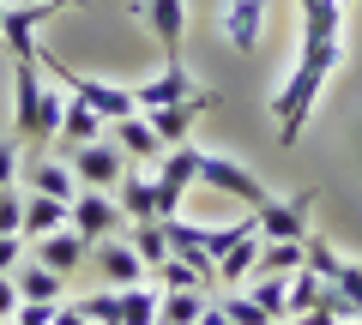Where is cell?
<instances>
[{
	"instance_id": "1",
	"label": "cell",
	"mask_w": 362,
	"mask_h": 325,
	"mask_svg": "<svg viewBox=\"0 0 362 325\" xmlns=\"http://www.w3.org/2000/svg\"><path fill=\"white\" fill-rule=\"evenodd\" d=\"M338 66H344V0H302V49H296V66H290L284 91L272 97L284 145H296L308 133V115H314L326 78Z\"/></svg>"
},
{
	"instance_id": "2",
	"label": "cell",
	"mask_w": 362,
	"mask_h": 325,
	"mask_svg": "<svg viewBox=\"0 0 362 325\" xmlns=\"http://www.w3.org/2000/svg\"><path fill=\"white\" fill-rule=\"evenodd\" d=\"M61 115H66V91H54V78L42 73V49L13 54V133L30 145H54Z\"/></svg>"
},
{
	"instance_id": "3",
	"label": "cell",
	"mask_w": 362,
	"mask_h": 325,
	"mask_svg": "<svg viewBox=\"0 0 362 325\" xmlns=\"http://www.w3.org/2000/svg\"><path fill=\"white\" fill-rule=\"evenodd\" d=\"M127 13L163 49V66H181V42H187V0H127Z\"/></svg>"
},
{
	"instance_id": "4",
	"label": "cell",
	"mask_w": 362,
	"mask_h": 325,
	"mask_svg": "<svg viewBox=\"0 0 362 325\" xmlns=\"http://www.w3.org/2000/svg\"><path fill=\"white\" fill-rule=\"evenodd\" d=\"M308 211H314V193L302 187V193H290V199H259L254 205V229H259V241H308Z\"/></svg>"
},
{
	"instance_id": "5",
	"label": "cell",
	"mask_w": 362,
	"mask_h": 325,
	"mask_svg": "<svg viewBox=\"0 0 362 325\" xmlns=\"http://www.w3.org/2000/svg\"><path fill=\"white\" fill-rule=\"evenodd\" d=\"M194 181H199V151L187 139L169 145V151L157 157V223L181 211V199H187V187H194Z\"/></svg>"
},
{
	"instance_id": "6",
	"label": "cell",
	"mask_w": 362,
	"mask_h": 325,
	"mask_svg": "<svg viewBox=\"0 0 362 325\" xmlns=\"http://www.w3.org/2000/svg\"><path fill=\"white\" fill-rule=\"evenodd\" d=\"M66 163H73L78 187H97V193H115V187H121V175L133 169L127 157H121V145H115V139H90V145H73V151H66Z\"/></svg>"
},
{
	"instance_id": "7",
	"label": "cell",
	"mask_w": 362,
	"mask_h": 325,
	"mask_svg": "<svg viewBox=\"0 0 362 325\" xmlns=\"http://www.w3.org/2000/svg\"><path fill=\"white\" fill-rule=\"evenodd\" d=\"M121 223H127V217H121L115 193H97V187H78V193H73V229L85 235V241H109Z\"/></svg>"
},
{
	"instance_id": "8",
	"label": "cell",
	"mask_w": 362,
	"mask_h": 325,
	"mask_svg": "<svg viewBox=\"0 0 362 325\" xmlns=\"http://www.w3.org/2000/svg\"><path fill=\"white\" fill-rule=\"evenodd\" d=\"M90 247H97V283H109V289H133V283H145V277H151L133 241H115V235H109V241H90Z\"/></svg>"
},
{
	"instance_id": "9",
	"label": "cell",
	"mask_w": 362,
	"mask_h": 325,
	"mask_svg": "<svg viewBox=\"0 0 362 325\" xmlns=\"http://www.w3.org/2000/svg\"><path fill=\"white\" fill-rule=\"evenodd\" d=\"M206 109H211V91H187V97H175V103H163V109H139V115L157 127V139H163V145H181Z\"/></svg>"
},
{
	"instance_id": "10",
	"label": "cell",
	"mask_w": 362,
	"mask_h": 325,
	"mask_svg": "<svg viewBox=\"0 0 362 325\" xmlns=\"http://www.w3.org/2000/svg\"><path fill=\"white\" fill-rule=\"evenodd\" d=\"M30 259H42L49 271H61V277H73L78 265L90 259V241L73 229V223H61V229H49L42 241H30Z\"/></svg>"
},
{
	"instance_id": "11",
	"label": "cell",
	"mask_w": 362,
	"mask_h": 325,
	"mask_svg": "<svg viewBox=\"0 0 362 325\" xmlns=\"http://www.w3.org/2000/svg\"><path fill=\"white\" fill-rule=\"evenodd\" d=\"M199 181L206 187H218V193H230V199H242L247 211L266 199V187L254 181V175L242 169V163H230V157H211V151H199Z\"/></svg>"
},
{
	"instance_id": "12",
	"label": "cell",
	"mask_w": 362,
	"mask_h": 325,
	"mask_svg": "<svg viewBox=\"0 0 362 325\" xmlns=\"http://www.w3.org/2000/svg\"><path fill=\"white\" fill-rule=\"evenodd\" d=\"M42 18H54L49 0L6 6V13H0V42H6V54H37V30H42Z\"/></svg>"
},
{
	"instance_id": "13",
	"label": "cell",
	"mask_w": 362,
	"mask_h": 325,
	"mask_svg": "<svg viewBox=\"0 0 362 325\" xmlns=\"http://www.w3.org/2000/svg\"><path fill=\"white\" fill-rule=\"evenodd\" d=\"M259 30H266V0H223V42L230 49L254 54Z\"/></svg>"
},
{
	"instance_id": "14",
	"label": "cell",
	"mask_w": 362,
	"mask_h": 325,
	"mask_svg": "<svg viewBox=\"0 0 362 325\" xmlns=\"http://www.w3.org/2000/svg\"><path fill=\"white\" fill-rule=\"evenodd\" d=\"M30 181V193H49V199H66V205H73V193H78V175H73V163H66V157H30L25 169H18Z\"/></svg>"
},
{
	"instance_id": "15",
	"label": "cell",
	"mask_w": 362,
	"mask_h": 325,
	"mask_svg": "<svg viewBox=\"0 0 362 325\" xmlns=\"http://www.w3.org/2000/svg\"><path fill=\"white\" fill-rule=\"evenodd\" d=\"M109 127H115L109 139L121 145V157H127V163H151V157H163V151H169V145L157 139V127L139 115V109H133V115H121V121H109Z\"/></svg>"
},
{
	"instance_id": "16",
	"label": "cell",
	"mask_w": 362,
	"mask_h": 325,
	"mask_svg": "<svg viewBox=\"0 0 362 325\" xmlns=\"http://www.w3.org/2000/svg\"><path fill=\"white\" fill-rule=\"evenodd\" d=\"M187 91H199L187 66H163L157 78H145V85H133V97H139V109H163V103H175V97H187Z\"/></svg>"
},
{
	"instance_id": "17",
	"label": "cell",
	"mask_w": 362,
	"mask_h": 325,
	"mask_svg": "<svg viewBox=\"0 0 362 325\" xmlns=\"http://www.w3.org/2000/svg\"><path fill=\"white\" fill-rule=\"evenodd\" d=\"M254 265H259V229H242L230 241V253L218 259V283L223 289H242V277H254Z\"/></svg>"
},
{
	"instance_id": "18",
	"label": "cell",
	"mask_w": 362,
	"mask_h": 325,
	"mask_svg": "<svg viewBox=\"0 0 362 325\" xmlns=\"http://www.w3.org/2000/svg\"><path fill=\"white\" fill-rule=\"evenodd\" d=\"M61 223H73V205H66V199H49V193H30L25 199V241H42V235L49 229H61Z\"/></svg>"
},
{
	"instance_id": "19",
	"label": "cell",
	"mask_w": 362,
	"mask_h": 325,
	"mask_svg": "<svg viewBox=\"0 0 362 325\" xmlns=\"http://www.w3.org/2000/svg\"><path fill=\"white\" fill-rule=\"evenodd\" d=\"M115 205H121V217L151 223L157 217V181H145L139 169H127V175H121V187H115Z\"/></svg>"
},
{
	"instance_id": "20",
	"label": "cell",
	"mask_w": 362,
	"mask_h": 325,
	"mask_svg": "<svg viewBox=\"0 0 362 325\" xmlns=\"http://www.w3.org/2000/svg\"><path fill=\"white\" fill-rule=\"evenodd\" d=\"M211 307L206 289H157V325H194Z\"/></svg>"
},
{
	"instance_id": "21",
	"label": "cell",
	"mask_w": 362,
	"mask_h": 325,
	"mask_svg": "<svg viewBox=\"0 0 362 325\" xmlns=\"http://www.w3.org/2000/svg\"><path fill=\"white\" fill-rule=\"evenodd\" d=\"M54 139L73 151V145H90V139H103V115L85 103V97H66V115H61V133Z\"/></svg>"
},
{
	"instance_id": "22",
	"label": "cell",
	"mask_w": 362,
	"mask_h": 325,
	"mask_svg": "<svg viewBox=\"0 0 362 325\" xmlns=\"http://www.w3.org/2000/svg\"><path fill=\"white\" fill-rule=\"evenodd\" d=\"M13 283H18V295H25V301H61V283H66V277L49 271L42 259H18V265H13Z\"/></svg>"
},
{
	"instance_id": "23",
	"label": "cell",
	"mask_w": 362,
	"mask_h": 325,
	"mask_svg": "<svg viewBox=\"0 0 362 325\" xmlns=\"http://www.w3.org/2000/svg\"><path fill=\"white\" fill-rule=\"evenodd\" d=\"M247 295H254L272 319L284 325V313H290V277H284V271H254V289H247Z\"/></svg>"
},
{
	"instance_id": "24",
	"label": "cell",
	"mask_w": 362,
	"mask_h": 325,
	"mask_svg": "<svg viewBox=\"0 0 362 325\" xmlns=\"http://www.w3.org/2000/svg\"><path fill=\"white\" fill-rule=\"evenodd\" d=\"M121 325H157V283L151 277L121 289Z\"/></svg>"
},
{
	"instance_id": "25",
	"label": "cell",
	"mask_w": 362,
	"mask_h": 325,
	"mask_svg": "<svg viewBox=\"0 0 362 325\" xmlns=\"http://www.w3.org/2000/svg\"><path fill=\"white\" fill-rule=\"evenodd\" d=\"M133 247H139V259H145V271H151V265H163L169 259V253H175V247H169V229H163V223H133Z\"/></svg>"
},
{
	"instance_id": "26",
	"label": "cell",
	"mask_w": 362,
	"mask_h": 325,
	"mask_svg": "<svg viewBox=\"0 0 362 325\" xmlns=\"http://www.w3.org/2000/svg\"><path fill=\"white\" fill-rule=\"evenodd\" d=\"M73 307L85 313L90 325H121V289H109V283H103V289H90V295H78Z\"/></svg>"
},
{
	"instance_id": "27",
	"label": "cell",
	"mask_w": 362,
	"mask_h": 325,
	"mask_svg": "<svg viewBox=\"0 0 362 325\" xmlns=\"http://www.w3.org/2000/svg\"><path fill=\"white\" fill-rule=\"evenodd\" d=\"M320 283H326V277H314L308 265H296V271H290V313H284V319H302V313L320 301Z\"/></svg>"
},
{
	"instance_id": "28",
	"label": "cell",
	"mask_w": 362,
	"mask_h": 325,
	"mask_svg": "<svg viewBox=\"0 0 362 325\" xmlns=\"http://www.w3.org/2000/svg\"><path fill=\"white\" fill-rule=\"evenodd\" d=\"M296 265H302V241H259V265H254V271H296Z\"/></svg>"
},
{
	"instance_id": "29",
	"label": "cell",
	"mask_w": 362,
	"mask_h": 325,
	"mask_svg": "<svg viewBox=\"0 0 362 325\" xmlns=\"http://www.w3.org/2000/svg\"><path fill=\"white\" fill-rule=\"evenodd\" d=\"M218 307H223V313H230V325H278V319H272V313H266V307H259V301H254V295H242V289H230V295H223V301H218Z\"/></svg>"
},
{
	"instance_id": "30",
	"label": "cell",
	"mask_w": 362,
	"mask_h": 325,
	"mask_svg": "<svg viewBox=\"0 0 362 325\" xmlns=\"http://www.w3.org/2000/svg\"><path fill=\"white\" fill-rule=\"evenodd\" d=\"M332 283H338V295L350 301V313L362 319V259H338V277H332Z\"/></svg>"
},
{
	"instance_id": "31",
	"label": "cell",
	"mask_w": 362,
	"mask_h": 325,
	"mask_svg": "<svg viewBox=\"0 0 362 325\" xmlns=\"http://www.w3.org/2000/svg\"><path fill=\"white\" fill-rule=\"evenodd\" d=\"M18 229H25V193L0 187V235H18Z\"/></svg>"
},
{
	"instance_id": "32",
	"label": "cell",
	"mask_w": 362,
	"mask_h": 325,
	"mask_svg": "<svg viewBox=\"0 0 362 325\" xmlns=\"http://www.w3.org/2000/svg\"><path fill=\"white\" fill-rule=\"evenodd\" d=\"M18 145H25L18 133H13V139H0V187H13L18 169H25V151H18Z\"/></svg>"
},
{
	"instance_id": "33",
	"label": "cell",
	"mask_w": 362,
	"mask_h": 325,
	"mask_svg": "<svg viewBox=\"0 0 362 325\" xmlns=\"http://www.w3.org/2000/svg\"><path fill=\"white\" fill-rule=\"evenodd\" d=\"M54 307H61V301H25L13 319H18V325H54Z\"/></svg>"
},
{
	"instance_id": "34",
	"label": "cell",
	"mask_w": 362,
	"mask_h": 325,
	"mask_svg": "<svg viewBox=\"0 0 362 325\" xmlns=\"http://www.w3.org/2000/svg\"><path fill=\"white\" fill-rule=\"evenodd\" d=\"M18 307H25V295H18V283H13V271H0V319H13Z\"/></svg>"
},
{
	"instance_id": "35",
	"label": "cell",
	"mask_w": 362,
	"mask_h": 325,
	"mask_svg": "<svg viewBox=\"0 0 362 325\" xmlns=\"http://www.w3.org/2000/svg\"><path fill=\"white\" fill-rule=\"evenodd\" d=\"M25 247H30L25 235H0V271H13V265L25 259Z\"/></svg>"
},
{
	"instance_id": "36",
	"label": "cell",
	"mask_w": 362,
	"mask_h": 325,
	"mask_svg": "<svg viewBox=\"0 0 362 325\" xmlns=\"http://www.w3.org/2000/svg\"><path fill=\"white\" fill-rule=\"evenodd\" d=\"M194 325H230V313H223V307H218V301H211V307H206V313H199V319H194Z\"/></svg>"
},
{
	"instance_id": "37",
	"label": "cell",
	"mask_w": 362,
	"mask_h": 325,
	"mask_svg": "<svg viewBox=\"0 0 362 325\" xmlns=\"http://www.w3.org/2000/svg\"><path fill=\"white\" fill-rule=\"evenodd\" d=\"M54 325H90V319H85L78 307H54Z\"/></svg>"
},
{
	"instance_id": "38",
	"label": "cell",
	"mask_w": 362,
	"mask_h": 325,
	"mask_svg": "<svg viewBox=\"0 0 362 325\" xmlns=\"http://www.w3.org/2000/svg\"><path fill=\"white\" fill-rule=\"evenodd\" d=\"M49 6H54V13H61V6H90V0H49Z\"/></svg>"
},
{
	"instance_id": "39",
	"label": "cell",
	"mask_w": 362,
	"mask_h": 325,
	"mask_svg": "<svg viewBox=\"0 0 362 325\" xmlns=\"http://www.w3.org/2000/svg\"><path fill=\"white\" fill-rule=\"evenodd\" d=\"M338 325H362V319H338Z\"/></svg>"
},
{
	"instance_id": "40",
	"label": "cell",
	"mask_w": 362,
	"mask_h": 325,
	"mask_svg": "<svg viewBox=\"0 0 362 325\" xmlns=\"http://www.w3.org/2000/svg\"><path fill=\"white\" fill-rule=\"evenodd\" d=\"M0 325H13V319H0Z\"/></svg>"
},
{
	"instance_id": "41",
	"label": "cell",
	"mask_w": 362,
	"mask_h": 325,
	"mask_svg": "<svg viewBox=\"0 0 362 325\" xmlns=\"http://www.w3.org/2000/svg\"><path fill=\"white\" fill-rule=\"evenodd\" d=\"M0 13H6V6H0Z\"/></svg>"
},
{
	"instance_id": "42",
	"label": "cell",
	"mask_w": 362,
	"mask_h": 325,
	"mask_svg": "<svg viewBox=\"0 0 362 325\" xmlns=\"http://www.w3.org/2000/svg\"><path fill=\"white\" fill-rule=\"evenodd\" d=\"M290 325H296V319H290Z\"/></svg>"
}]
</instances>
